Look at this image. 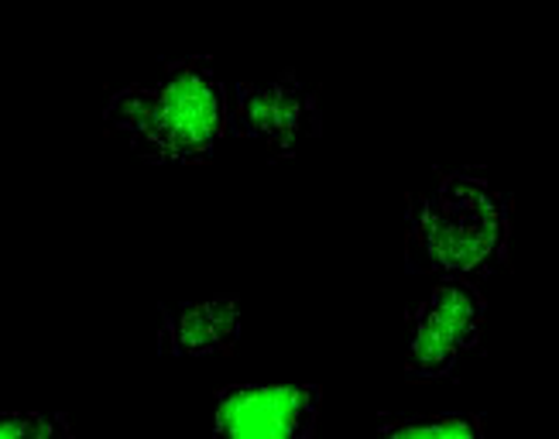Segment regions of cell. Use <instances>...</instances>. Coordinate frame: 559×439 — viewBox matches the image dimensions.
Segmentation results:
<instances>
[{"instance_id":"cell-1","label":"cell","mask_w":559,"mask_h":439,"mask_svg":"<svg viewBox=\"0 0 559 439\" xmlns=\"http://www.w3.org/2000/svg\"><path fill=\"white\" fill-rule=\"evenodd\" d=\"M107 124L138 152L162 162L203 158L227 128V96L213 69L182 62L158 80L134 83L110 96Z\"/></svg>"},{"instance_id":"cell-2","label":"cell","mask_w":559,"mask_h":439,"mask_svg":"<svg viewBox=\"0 0 559 439\" xmlns=\"http://www.w3.org/2000/svg\"><path fill=\"white\" fill-rule=\"evenodd\" d=\"M508 213L498 192L477 176H447L436 182L416 213V237L432 264L456 275L488 268L504 244Z\"/></svg>"},{"instance_id":"cell-3","label":"cell","mask_w":559,"mask_h":439,"mask_svg":"<svg viewBox=\"0 0 559 439\" xmlns=\"http://www.w3.org/2000/svg\"><path fill=\"white\" fill-rule=\"evenodd\" d=\"M484 302L467 282H443L429 292L412 323L408 371L412 375H443L464 357L480 333Z\"/></svg>"},{"instance_id":"cell-4","label":"cell","mask_w":559,"mask_h":439,"mask_svg":"<svg viewBox=\"0 0 559 439\" xmlns=\"http://www.w3.org/2000/svg\"><path fill=\"white\" fill-rule=\"evenodd\" d=\"M316 392L309 388H230L216 408V439H312Z\"/></svg>"},{"instance_id":"cell-5","label":"cell","mask_w":559,"mask_h":439,"mask_svg":"<svg viewBox=\"0 0 559 439\" xmlns=\"http://www.w3.org/2000/svg\"><path fill=\"white\" fill-rule=\"evenodd\" d=\"M237 128L272 149L292 152L312 124V96L296 80L245 86L234 110Z\"/></svg>"},{"instance_id":"cell-6","label":"cell","mask_w":559,"mask_h":439,"mask_svg":"<svg viewBox=\"0 0 559 439\" xmlns=\"http://www.w3.org/2000/svg\"><path fill=\"white\" fill-rule=\"evenodd\" d=\"M237 327H240L237 302L221 296V299H206V302L173 312L162 327V340L168 351L197 357V354L224 351L237 336Z\"/></svg>"},{"instance_id":"cell-7","label":"cell","mask_w":559,"mask_h":439,"mask_svg":"<svg viewBox=\"0 0 559 439\" xmlns=\"http://www.w3.org/2000/svg\"><path fill=\"white\" fill-rule=\"evenodd\" d=\"M374 439H480L477 429L467 419H412L381 429Z\"/></svg>"},{"instance_id":"cell-8","label":"cell","mask_w":559,"mask_h":439,"mask_svg":"<svg viewBox=\"0 0 559 439\" xmlns=\"http://www.w3.org/2000/svg\"><path fill=\"white\" fill-rule=\"evenodd\" d=\"M0 439H66V419L48 412L0 408Z\"/></svg>"}]
</instances>
